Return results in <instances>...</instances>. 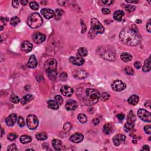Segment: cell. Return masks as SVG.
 Here are the masks:
<instances>
[{
    "mask_svg": "<svg viewBox=\"0 0 151 151\" xmlns=\"http://www.w3.org/2000/svg\"><path fill=\"white\" fill-rule=\"evenodd\" d=\"M69 61L76 66H82L84 63V60L83 58L79 57H70L69 58Z\"/></svg>",
    "mask_w": 151,
    "mask_h": 151,
    "instance_id": "obj_17",
    "label": "cell"
},
{
    "mask_svg": "<svg viewBox=\"0 0 151 151\" xmlns=\"http://www.w3.org/2000/svg\"><path fill=\"white\" fill-rule=\"evenodd\" d=\"M110 97V95L109 94L106 93V92H104V93H102L101 95H100V98L102 101H106L108 100Z\"/></svg>",
    "mask_w": 151,
    "mask_h": 151,
    "instance_id": "obj_36",
    "label": "cell"
},
{
    "mask_svg": "<svg viewBox=\"0 0 151 151\" xmlns=\"http://www.w3.org/2000/svg\"><path fill=\"white\" fill-rule=\"evenodd\" d=\"M33 99L34 97L31 95H27L21 99V103L22 105H24L33 100Z\"/></svg>",
    "mask_w": 151,
    "mask_h": 151,
    "instance_id": "obj_30",
    "label": "cell"
},
{
    "mask_svg": "<svg viewBox=\"0 0 151 151\" xmlns=\"http://www.w3.org/2000/svg\"><path fill=\"white\" fill-rule=\"evenodd\" d=\"M102 2L106 5H110L113 3V1H111V0H105V1H102Z\"/></svg>",
    "mask_w": 151,
    "mask_h": 151,
    "instance_id": "obj_51",
    "label": "cell"
},
{
    "mask_svg": "<svg viewBox=\"0 0 151 151\" xmlns=\"http://www.w3.org/2000/svg\"><path fill=\"white\" fill-rule=\"evenodd\" d=\"M125 72L126 74L128 75H132L134 74V70L132 69V68L130 67H126L125 69Z\"/></svg>",
    "mask_w": 151,
    "mask_h": 151,
    "instance_id": "obj_41",
    "label": "cell"
},
{
    "mask_svg": "<svg viewBox=\"0 0 151 151\" xmlns=\"http://www.w3.org/2000/svg\"><path fill=\"white\" fill-rule=\"evenodd\" d=\"M117 118H118V119H119L120 121H122L124 119L125 115L122 114V113H119V114H118V115H117Z\"/></svg>",
    "mask_w": 151,
    "mask_h": 151,
    "instance_id": "obj_52",
    "label": "cell"
},
{
    "mask_svg": "<svg viewBox=\"0 0 151 151\" xmlns=\"http://www.w3.org/2000/svg\"><path fill=\"white\" fill-rule=\"evenodd\" d=\"M144 131L147 133V134H151V125H147L144 127Z\"/></svg>",
    "mask_w": 151,
    "mask_h": 151,
    "instance_id": "obj_47",
    "label": "cell"
},
{
    "mask_svg": "<svg viewBox=\"0 0 151 151\" xmlns=\"http://www.w3.org/2000/svg\"><path fill=\"white\" fill-rule=\"evenodd\" d=\"M112 89L115 92H121L126 88V84L119 80H116L111 84Z\"/></svg>",
    "mask_w": 151,
    "mask_h": 151,
    "instance_id": "obj_9",
    "label": "cell"
},
{
    "mask_svg": "<svg viewBox=\"0 0 151 151\" xmlns=\"http://www.w3.org/2000/svg\"><path fill=\"white\" fill-rule=\"evenodd\" d=\"M105 28L98 19L95 18H93L91 19V29L89 34L91 38H93L97 34H103Z\"/></svg>",
    "mask_w": 151,
    "mask_h": 151,
    "instance_id": "obj_4",
    "label": "cell"
},
{
    "mask_svg": "<svg viewBox=\"0 0 151 151\" xmlns=\"http://www.w3.org/2000/svg\"><path fill=\"white\" fill-rule=\"evenodd\" d=\"M134 66L136 69H139L142 67V64H141V62H139V61H136V62L134 63Z\"/></svg>",
    "mask_w": 151,
    "mask_h": 151,
    "instance_id": "obj_49",
    "label": "cell"
},
{
    "mask_svg": "<svg viewBox=\"0 0 151 151\" xmlns=\"http://www.w3.org/2000/svg\"><path fill=\"white\" fill-rule=\"evenodd\" d=\"M30 8L33 10H38L39 9V4L35 1H31L30 3Z\"/></svg>",
    "mask_w": 151,
    "mask_h": 151,
    "instance_id": "obj_35",
    "label": "cell"
},
{
    "mask_svg": "<svg viewBox=\"0 0 151 151\" xmlns=\"http://www.w3.org/2000/svg\"><path fill=\"white\" fill-rule=\"evenodd\" d=\"M41 13L47 19H51L55 15V13L52 9L49 8H43L41 10Z\"/></svg>",
    "mask_w": 151,
    "mask_h": 151,
    "instance_id": "obj_18",
    "label": "cell"
},
{
    "mask_svg": "<svg viewBox=\"0 0 151 151\" xmlns=\"http://www.w3.org/2000/svg\"><path fill=\"white\" fill-rule=\"evenodd\" d=\"M77 56L79 57H84L87 55V50L85 47H80L77 50Z\"/></svg>",
    "mask_w": 151,
    "mask_h": 151,
    "instance_id": "obj_27",
    "label": "cell"
},
{
    "mask_svg": "<svg viewBox=\"0 0 151 151\" xmlns=\"http://www.w3.org/2000/svg\"><path fill=\"white\" fill-rule=\"evenodd\" d=\"M19 1H12V6L15 8L19 7Z\"/></svg>",
    "mask_w": 151,
    "mask_h": 151,
    "instance_id": "obj_50",
    "label": "cell"
},
{
    "mask_svg": "<svg viewBox=\"0 0 151 151\" xmlns=\"http://www.w3.org/2000/svg\"><path fill=\"white\" fill-rule=\"evenodd\" d=\"M83 138H84V136L82 134H80V133H76V134L72 135L70 136V140L73 143L79 144V143H80L83 140Z\"/></svg>",
    "mask_w": 151,
    "mask_h": 151,
    "instance_id": "obj_16",
    "label": "cell"
},
{
    "mask_svg": "<svg viewBox=\"0 0 151 151\" xmlns=\"http://www.w3.org/2000/svg\"><path fill=\"white\" fill-rule=\"evenodd\" d=\"M138 115L139 118L143 121L147 122H151V113L147 110L144 109H140L138 111Z\"/></svg>",
    "mask_w": 151,
    "mask_h": 151,
    "instance_id": "obj_8",
    "label": "cell"
},
{
    "mask_svg": "<svg viewBox=\"0 0 151 151\" xmlns=\"http://www.w3.org/2000/svg\"><path fill=\"white\" fill-rule=\"evenodd\" d=\"M36 138L39 141H44L48 138L47 134L45 132H41L37 134Z\"/></svg>",
    "mask_w": 151,
    "mask_h": 151,
    "instance_id": "obj_32",
    "label": "cell"
},
{
    "mask_svg": "<svg viewBox=\"0 0 151 151\" xmlns=\"http://www.w3.org/2000/svg\"><path fill=\"white\" fill-rule=\"evenodd\" d=\"M151 19H149L148 21L147 25H146V27H147V30L148 31V32H151Z\"/></svg>",
    "mask_w": 151,
    "mask_h": 151,
    "instance_id": "obj_48",
    "label": "cell"
},
{
    "mask_svg": "<svg viewBox=\"0 0 151 151\" xmlns=\"http://www.w3.org/2000/svg\"><path fill=\"white\" fill-rule=\"evenodd\" d=\"M124 12L123 11H116L113 14V18L118 21H121L122 19V17L124 16Z\"/></svg>",
    "mask_w": 151,
    "mask_h": 151,
    "instance_id": "obj_24",
    "label": "cell"
},
{
    "mask_svg": "<svg viewBox=\"0 0 151 151\" xmlns=\"http://www.w3.org/2000/svg\"><path fill=\"white\" fill-rule=\"evenodd\" d=\"M136 23H137V24H141V22H142V21H141V20H139V19H138V20L136 21Z\"/></svg>",
    "mask_w": 151,
    "mask_h": 151,
    "instance_id": "obj_60",
    "label": "cell"
},
{
    "mask_svg": "<svg viewBox=\"0 0 151 151\" xmlns=\"http://www.w3.org/2000/svg\"><path fill=\"white\" fill-rule=\"evenodd\" d=\"M119 39L125 45L128 46H136L141 41V36L138 29L135 25L131 28H125L120 32Z\"/></svg>",
    "mask_w": 151,
    "mask_h": 151,
    "instance_id": "obj_1",
    "label": "cell"
},
{
    "mask_svg": "<svg viewBox=\"0 0 151 151\" xmlns=\"http://www.w3.org/2000/svg\"><path fill=\"white\" fill-rule=\"evenodd\" d=\"M19 22H20V20H19V18L17 17H12L10 20V24L12 26H16L18 24H19Z\"/></svg>",
    "mask_w": 151,
    "mask_h": 151,
    "instance_id": "obj_34",
    "label": "cell"
},
{
    "mask_svg": "<svg viewBox=\"0 0 151 151\" xmlns=\"http://www.w3.org/2000/svg\"><path fill=\"white\" fill-rule=\"evenodd\" d=\"M43 20L38 13L35 12L30 14L28 18L27 24L30 28L35 29L39 28L43 24Z\"/></svg>",
    "mask_w": 151,
    "mask_h": 151,
    "instance_id": "obj_5",
    "label": "cell"
},
{
    "mask_svg": "<svg viewBox=\"0 0 151 151\" xmlns=\"http://www.w3.org/2000/svg\"><path fill=\"white\" fill-rule=\"evenodd\" d=\"M18 137V135L15 133H11L8 135V139L9 141H14Z\"/></svg>",
    "mask_w": 151,
    "mask_h": 151,
    "instance_id": "obj_44",
    "label": "cell"
},
{
    "mask_svg": "<svg viewBox=\"0 0 151 151\" xmlns=\"http://www.w3.org/2000/svg\"><path fill=\"white\" fill-rule=\"evenodd\" d=\"M38 119L36 116L30 115L27 118V124L28 128L31 130H34L38 126Z\"/></svg>",
    "mask_w": 151,
    "mask_h": 151,
    "instance_id": "obj_7",
    "label": "cell"
},
{
    "mask_svg": "<svg viewBox=\"0 0 151 151\" xmlns=\"http://www.w3.org/2000/svg\"><path fill=\"white\" fill-rule=\"evenodd\" d=\"M7 150L8 151H17V146H16L15 144H11L8 147Z\"/></svg>",
    "mask_w": 151,
    "mask_h": 151,
    "instance_id": "obj_46",
    "label": "cell"
},
{
    "mask_svg": "<svg viewBox=\"0 0 151 151\" xmlns=\"http://www.w3.org/2000/svg\"><path fill=\"white\" fill-rule=\"evenodd\" d=\"M64 14V11L61 10L60 9H57L55 12V15H56V18H60L61 16Z\"/></svg>",
    "mask_w": 151,
    "mask_h": 151,
    "instance_id": "obj_40",
    "label": "cell"
},
{
    "mask_svg": "<svg viewBox=\"0 0 151 151\" xmlns=\"http://www.w3.org/2000/svg\"><path fill=\"white\" fill-rule=\"evenodd\" d=\"M134 122L127 121V122L125 124L123 129H124V131H125V132H129V131H132V130L134 129Z\"/></svg>",
    "mask_w": 151,
    "mask_h": 151,
    "instance_id": "obj_29",
    "label": "cell"
},
{
    "mask_svg": "<svg viewBox=\"0 0 151 151\" xmlns=\"http://www.w3.org/2000/svg\"><path fill=\"white\" fill-rule=\"evenodd\" d=\"M48 107L51 109L57 110L59 108V105L55 100H48L47 101Z\"/></svg>",
    "mask_w": 151,
    "mask_h": 151,
    "instance_id": "obj_23",
    "label": "cell"
},
{
    "mask_svg": "<svg viewBox=\"0 0 151 151\" xmlns=\"http://www.w3.org/2000/svg\"><path fill=\"white\" fill-rule=\"evenodd\" d=\"M54 100L57 103L59 106H61L63 103V97L60 95H57L54 97Z\"/></svg>",
    "mask_w": 151,
    "mask_h": 151,
    "instance_id": "obj_38",
    "label": "cell"
},
{
    "mask_svg": "<svg viewBox=\"0 0 151 151\" xmlns=\"http://www.w3.org/2000/svg\"><path fill=\"white\" fill-rule=\"evenodd\" d=\"M17 115L16 113H12L8 116L5 119V122L8 126H12L15 125L17 121Z\"/></svg>",
    "mask_w": 151,
    "mask_h": 151,
    "instance_id": "obj_12",
    "label": "cell"
},
{
    "mask_svg": "<svg viewBox=\"0 0 151 151\" xmlns=\"http://www.w3.org/2000/svg\"><path fill=\"white\" fill-rule=\"evenodd\" d=\"M149 140H151V136H149Z\"/></svg>",
    "mask_w": 151,
    "mask_h": 151,
    "instance_id": "obj_63",
    "label": "cell"
},
{
    "mask_svg": "<svg viewBox=\"0 0 151 151\" xmlns=\"http://www.w3.org/2000/svg\"><path fill=\"white\" fill-rule=\"evenodd\" d=\"M142 151H149L150 150V148H149L148 145H144L142 148Z\"/></svg>",
    "mask_w": 151,
    "mask_h": 151,
    "instance_id": "obj_55",
    "label": "cell"
},
{
    "mask_svg": "<svg viewBox=\"0 0 151 151\" xmlns=\"http://www.w3.org/2000/svg\"><path fill=\"white\" fill-rule=\"evenodd\" d=\"M78 107V104L77 103V102H76L75 100H69L66 102V106H65V108H66V109L67 110H69V111H72V110H76V109Z\"/></svg>",
    "mask_w": 151,
    "mask_h": 151,
    "instance_id": "obj_15",
    "label": "cell"
},
{
    "mask_svg": "<svg viewBox=\"0 0 151 151\" xmlns=\"http://www.w3.org/2000/svg\"><path fill=\"white\" fill-rule=\"evenodd\" d=\"M102 12L103 14H106V15H107V14H109L110 11V9L108 8H102Z\"/></svg>",
    "mask_w": 151,
    "mask_h": 151,
    "instance_id": "obj_53",
    "label": "cell"
},
{
    "mask_svg": "<svg viewBox=\"0 0 151 151\" xmlns=\"http://www.w3.org/2000/svg\"><path fill=\"white\" fill-rule=\"evenodd\" d=\"M85 99L84 103L88 106L95 105L99 100L100 95L97 90L92 88H88L85 90Z\"/></svg>",
    "mask_w": 151,
    "mask_h": 151,
    "instance_id": "obj_2",
    "label": "cell"
},
{
    "mask_svg": "<svg viewBox=\"0 0 151 151\" xmlns=\"http://www.w3.org/2000/svg\"><path fill=\"white\" fill-rule=\"evenodd\" d=\"M77 119L79 121V122H80L82 123H86L87 121V116L84 114H79L77 116Z\"/></svg>",
    "mask_w": 151,
    "mask_h": 151,
    "instance_id": "obj_33",
    "label": "cell"
},
{
    "mask_svg": "<svg viewBox=\"0 0 151 151\" xmlns=\"http://www.w3.org/2000/svg\"><path fill=\"white\" fill-rule=\"evenodd\" d=\"M20 2L21 3V4L23 5H26L28 3V1H25V0H22V1H20Z\"/></svg>",
    "mask_w": 151,
    "mask_h": 151,
    "instance_id": "obj_56",
    "label": "cell"
},
{
    "mask_svg": "<svg viewBox=\"0 0 151 151\" xmlns=\"http://www.w3.org/2000/svg\"><path fill=\"white\" fill-rule=\"evenodd\" d=\"M139 100V96L136 95H133L129 97L128 99V102L130 105H136V104L138 103Z\"/></svg>",
    "mask_w": 151,
    "mask_h": 151,
    "instance_id": "obj_21",
    "label": "cell"
},
{
    "mask_svg": "<svg viewBox=\"0 0 151 151\" xmlns=\"http://www.w3.org/2000/svg\"><path fill=\"white\" fill-rule=\"evenodd\" d=\"M151 102L149 101V100H148V101H147L145 103V106L146 107H150L151 106Z\"/></svg>",
    "mask_w": 151,
    "mask_h": 151,
    "instance_id": "obj_58",
    "label": "cell"
},
{
    "mask_svg": "<svg viewBox=\"0 0 151 151\" xmlns=\"http://www.w3.org/2000/svg\"><path fill=\"white\" fill-rule=\"evenodd\" d=\"M18 124L20 127H23L25 125V122H24V118L21 116H19L18 119Z\"/></svg>",
    "mask_w": 151,
    "mask_h": 151,
    "instance_id": "obj_43",
    "label": "cell"
},
{
    "mask_svg": "<svg viewBox=\"0 0 151 151\" xmlns=\"http://www.w3.org/2000/svg\"><path fill=\"white\" fill-rule=\"evenodd\" d=\"M126 139V136L123 134H118L113 137V141L116 146H119L124 142Z\"/></svg>",
    "mask_w": 151,
    "mask_h": 151,
    "instance_id": "obj_14",
    "label": "cell"
},
{
    "mask_svg": "<svg viewBox=\"0 0 151 151\" xmlns=\"http://www.w3.org/2000/svg\"><path fill=\"white\" fill-rule=\"evenodd\" d=\"M125 8L128 12H132V11H134L135 10L136 7L134 5H126L125 6Z\"/></svg>",
    "mask_w": 151,
    "mask_h": 151,
    "instance_id": "obj_42",
    "label": "cell"
},
{
    "mask_svg": "<svg viewBox=\"0 0 151 151\" xmlns=\"http://www.w3.org/2000/svg\"><path fill=\"white\" fill-rule=\"evenodd\" d=\"M99 49V54L102 58L109 61L114 60L115 53L112 48L109 46H103L100 47Z\"/></svg>",
    "mask_w": 151,
    "mask_h": 151,
    "instance_id": "obj_6",
    "label": "cell"
},
{
    "mask_svg": "<svg viewBox=\"0 0 151 151\" xmlns=\"http://www.w3.org/2000/svg\"><path fill=\"white\" fill-rule=\"evenodd\" d=\"M73 77L76 78V79H85L86 77H87L88 74H87L86 71L84 70L78 69L76 70L73 73Z\"/></svg>",
    "mask_w": 151,
    "mask_h": 151,
    "instance_id": "obj_11",
    "label": "cell"
},
{
    "mask_svg": "<svg viewBox=\"0 0 151 151\" xmlns=\"http://www.w3.org/2000/svg\"><path fill=\"white\" fill-rule=\"evenodd\" d=\"M125 1L128 3H134V4H137L139 2L138 1H129V0H126Z\"/></svg>",
    "mask_w": 151,
    "mask_h": 151,
    "instance_id": "obj_57",
    "label": "cell"
},
{
    "mask_svg": "<svg viewBox=\"0 0 151 151\" xmlns=\"http://www.w3.org/2000/svg\"><path fill=\"white\" fill-rule=\"evenodd\" d=\"M57 63L54 58L48 59L45 63V71L48 74V77L51 80H54L56 77L57 74Z\"/></svg>",
    "mask_w": 151,
    "mask_h": 151,
    "instance_id": "obj_3",
    "label": "cell"
},
{
    "mask_svg": "<svg viewBox=\"0 0 151 151\" xmlns=\"http://www.w3.org/2000/svg\"><path fill=\"white\" fill-rule=\"evenodd\" d=\"M3 30V27L2 26H1V31H2Z\"/></svg>",
    "mask_w": 151,
    "mask_h": 151,
    "instance_id": "obj_62",
    "label": "cell"
},
{
    "mask_svg": "<svg viewBox=\"0 0 151 151\" xmlns=\"http://www.w3.org/2000/svg\"><path fill=\"white\" fill-rule=\"evenodd\" d=\"M52 145L56 150L60 151L61 149V147H62V143H61V141L54 139L52 141Z\"/></svg>",
    "mask_w": 151,
    "mask_h": 151,
    "instance_id": "obj_22",
    "label": "cell"
},
{
    "mask_svg": "<svg viewBox=\"0 0 151 151\" xmlns=\"http://www.w3.org/2000/svg\"><path fill=\"white\" fill-rule=\"evenodd\" d=\"M37 64H38V63H37L36 57H35V56L32 55V56H31L30 58H29L28 62V67L32 68V69H34V68H35L37 67Z\"/></svg>",
    "mask_w": 151,
    "mask_h": 151,
    "instance_id": "obj_20",
    "label": "cell"
},
{
    "mask_svg": "<svg viewBox=\"0 0 151 151\" xmlns=\"http://www.w3.org/2000/svg\"><path fill=\"white\" fill-rule=\"evenodd\" d=\"M32 40L36 44H41L43 42L45 41V39H46V36L43 34L41 33V32H35L34 34H33L32 35Z\"/></svg>",
    "mask_w": 151,
    "mask_h": 151,
    "instance_id": "obj_10",
    "label": "cell"
},
{
    "mask_svg": "<svg viewBox=\"0 0 151 151\" xmlns=\"http://www.w3.org/2000/svg\"><path fill=\"white\" fill-rule=\"evenodd\" d=\"M60 92L65 96H71L73 93V89L69 86H64L60 89Z\"/></svg>",
    "mask_w": 151,
    "mask_h": 151,
    "instance_id": "obj_13",
    "label": "cell"
},
{
    "mask_svg": "<svg viewBox=\"0 0 151 151\" xmlns=\"http://www.w3.org/2000/svg\"><path fill=\"white\" fill-rule=\"evenodd\" d=\"M1 137H2V135H3V134H4V129H3V128H1Z\"/></svg>",
    "mask_w": 151,
    "mask_h": 151,
    "instance_id": "obj_59",
    "label": "cell"
},
{
    "mask_svg": "<svg viewBox=\"0 0 151 151\" xmlns=\"http://www.w3.org/2000/svg\"><path fill=\"white\" fill-rule=\"evenodd\" d=\"M127 121L132 122H135V116L133 113L132 111H131L129 113V115L128 116Z\"/></svg>",
    "mask_w": 151,
    "mask_h": 151,
    "instance_id": "obj_39",
    "label": "cell"
},
{
    "mask_svg": "<svg viewBox=\"0 0 151 151\" xmlns=\"http://www.w3.org/2000/svg\"><path fill=\"white\" fill-rule=\"evenodd\" d=\"M21 49L25 53H29L32 49V44L28 41H24L21 44Z\"/></svg>",
    "mask_w": 151,
    "mask_h": 151,
    "instance_id": "obj_19",
    "label": "cell"
},
{
    "mask_svg": "<svg viewBox=\"0 0 151 151\" xmlns=\"http://www.w3.org/2000/svg\"><path fill=\"white\" fill-rule=\"evenodd\" d=\"M32 141V138L30 136L28 135H22L20 137V141L22 144H25L30 143Z\"/></svg>",
    "mask_w": 151,
    "mask_h": 151,
    "instance_id": "obj_31",
    "label": "cell"
},
{
    "mask_svg": "<svg viewBox=\"0 0 151 151\" xmlns=\"http://www.w3.org/2000/svg\"><path fill=\"white\" fill-rule=\"evenodd\" d=\"M103 131L106 135L110 134L113 131V126L110 123H106L103 126Z\"/></svg>",
    "mask_w": 151,
    "mask_h": 151,
    "instance_id": "obj_25",
    "label": "cell"
},
{
    "mask_svg": "<svg viewBox=\"0 0 151 151\" xmlns=\"http://www.w3.org/2000/svg\"><path fill=\"white\" fill-rule=\"evenodd\" d=\"M100 122L99 119H97V118H96V119L93 120V123L94 125H98L99 123Z\"/></svg>",
    "mask_w": 151,
    "mask_h": 151,
    "instance_id": "obj_54",
    "label": "cell"
},
{
    "mask_svg": "<svg viewBox=\"0 0 151 151\" xmlns=\"http://www.w3.org/2000/svg\"><path fill=\"white\" fill-rule=\"evenodd\" d=\"M64 130L66 131H69L71 129V124L70 122H67L64 124L63 126Z\"/></svg>",
    "mask_w": 151,
    "mask_h": 151,
    "instance_id": "obj_45",
    "label": "cell"
},
{
    "mask_svg": "<svg viewBox=\"0 0 151 151\" xmlns=\"http://www.w3.org/2000/svg\"><path fill=\"white\" fill-rule=\"evenodd\" d=\"M27 151H34L33 149H27Z\"/></svg>",
    "mask_w": 151,
    "mask_h": 151,
    "instance_id": "obj_61",
    "label": "cell"
},
{
    "mask_svg": "<svg viewBox=\"0 0 151 151\" xmlns=\"http://www.w3.org/2000/svg\"><path fill=\"white\" fill-rule=\"evenodd\" d=\"M151 57H149L148 58H147L145 61L144 66L142 67V70L144 72H148V71L151 70Z\"/></svg>",
    "mask_w": 151,
    "mask_h": 151,
    "instance_id": "obj_26",
    "label": "cell"
},
{
    "mask_svg": "<svg viewBox=\"0 0 151 151\" xmlns=\"http://www.w3.org/2000/svg\"><path fill=\"white\" fill-rule=\"evenodd\" d=\"M121 58L122 60H123L125 62H128L132 60V56L131 54L128 53H123L121 55Z\"/></svg>",
    "mask_w": 151,
    "mask_h": 151,
    "instance_id": "obj_28",
    "label": "cell"
},
{
    "mask_svg": "<svg viewBox=\"0 0 151 151\" xmlns=\"http://www.w3.org/2000/svg\"><path fill=\"white\" fill-rule=\"evenodd\" d=\"M10 100L14 103H18L20 101L19 97L15 95H12L11 96Z\"/></svg>",
    "mask_w": 151,
    "mask_h": 151,
    "instance_id": "obj_37",
    "label": "cell"
}]
</instances>
